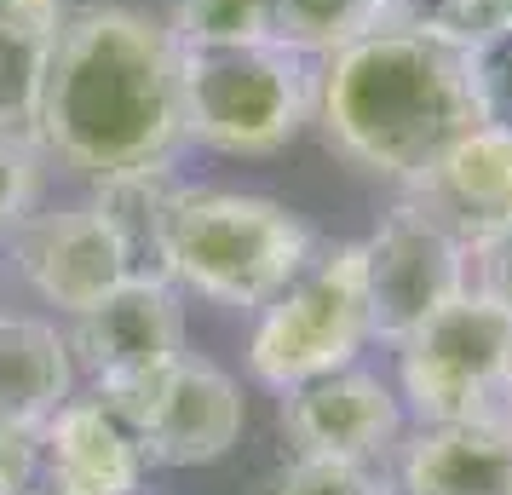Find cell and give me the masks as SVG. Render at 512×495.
Here are the masks:
<instances>
[{
    "mask_svg": "<svg viewBox=\"0 0 512 495\" xmlns=\"http://www.w3.org/2000/svg\"><path fill=\"white\" fill-rule=\"evenodd\" d=\"M41 150L35 139L0 133V231H12L29 208H41Z\"/></svg>",
    "mask_w": 512,
    "mask_h": 495,
    "instance_id": "22",
    "label": "cell"
},
{
    "mask_svg": "<svg viewBox=\"0 0 512 495\" xmlns=\"http://www.w3.org/2000/svg\"><path fill=\"white\" fill-rule=\"evenodd\" d=\"M185 144L179 41L133 6H75L47 52L35 150L104 185L133 167L173 162Z\"/></svg>",
    "mask_w": 512,
    "mask_h": 495,
    "instance_id": "1",
    "label": "cell"
},
{
    "mask_svg": "<svg viewBox=\"0 0 512 495\" xmlns=\"http://www.w3.org/2000/svg\"><path fill=\"white\" fill-rule=\"evenodd\" d=\"M403 202L478 254L512 225V127L478 121L403 185Z\"/></svg>",
    "mask_w": 512,
    "mask_h": 495,
    "instance_id": "12",
    "label": "cell"
},
{
    "mask_svg": "<svg viewBox=\"0 0 512 495\" xmlns=\"http://www.w3.org/2000/svg\"><path fill=\"white\" fill-rule=\"evenodd\" d=\"M386 24V0H271V41L300 58H328Z\"/></svg>",
    "mask_w": 512,
    "mask_h": 495,
    "instance_id": "17",
    "label": "cell"
},
{
    "mask_svg": "<svg viewBox=\"0 0 512 495\" xmlns=\"http://www.w3.org/2000/svg\"><path fill=\"white\" fill-rule=\"evenodd\" d=\"M397 495H512V421H432L397 444Z\"/></svg>",
    "mask_w": 512,
    "mask_h": 495,
    "instance_id": "14",
    "label": "cell"
},
{
    "mask_svg": "<svg viewBox=\"0 0 512 495\" xmlns=\"http://www.w3.org/2000/svg\"><path fill=\"white\" fill-rule=\"evenodd\" d=\"M12 254L35 300L52 311H87L98 294H110L121 277H133V254L116 236V225L98 213V202L70 208H29L12 225Z\"/></svg>",
    "mask_w": 512,
    "mask_h": 495,
    "instance_id": "10",
    "label": "cell"
},
{
    "mask_svg": "<svg viewBox=\"0 0 512 495\" xmlns=\"http://www.w3.org/2000/svg\"><path fill=\"white\" fill-rule=\"evenodd\" d=\"M311 121L346 167L409 185L438 150L489 116L472 47L380 24L323 58L311 75Z\"/></svg>",
    "mask_w": 512,
    "mask_h": 495,
    "instance_id": "2",
    "label": "cell"
},
{
    "mask_svg": "<svg viewBox=\"0 0 512 495\" xmlns=\"http://www.w3.org/2000/svg\"><path fill=\"white\" fill-rule=\"evenodd\" d=\"M397 398L415 426L507 415L512 311L489 300L484 288H466L438 306L420 329L397 340Z\"/></svg>",
    "mask_w": 512,
    "mask_h": 495,
    "instance_id": "5",
    "label": "cell"
},
{
    "mask_svg": "<svg viewBox=\"0 0 512 495\" xmlns=\"http://www.w3.org/2000/svg\"><path fill=\"white\" fill-rule=\"evenodd\" d=\"M47 35L0 24V133L35 139V116H41V87H47Z\"/></svg>",
    "mask_w": 512,
    "mask_h": 495,
    "instance_id": "18",
    "label": "cell"
},
{
    "mask_svg": "<svg viewBox=\"0 0 512 495\" xmlns=\"http://www.w3.org/2000/svg\"><path fill=\"white\" fill-rule=\"evenodd\" d=\"M173 196H179L173 162L133 167V173H116V179L93 185L98 213H104V219L116 225V236L127 242L133 271H156V277H162V231H167V213H173Z\"/></svg>",
    "mask_w": 512,
    "mask_h": 495,
    "instance_id": "16",
    "label": "cell"
},
{
    "mask_svg": "<svg viewBox=\"0 0 512 495\" xmlns=\"http://www.w3.org/2000/svg\"><path fill=\"white\" fill-rule=\"evenodd\" d=\"M501 18H507V29H512V0H501Z\"/></svg>",
    "mask_w": 512,
    "mask_h": 495,
    "instance_id": "27",
    "label": "cell"
},
{
    "mask_svg": "<svg viewBox=\"0 0 512 495\" xmlns=\"http://www.w3.org/2000/svg\"><path fill=\"white\" fill-rule=\"evenodd\" d=\"M357 248H363V288H369V334L386 346H397L438 306H449L455 294L472 288L466 283L472 254L409 202H397Z\"/></svg>",
    "mask_w": 512,
    "mask_h": 495,
    "instance_id": "8",
    "label": "cell"
},
{
    "mask_svg": "<svg viewBox=\"0 0 512 495\" xmlns=\"http://www.w3.org/2000/svg\"><path fill=\"white\" fill-rule=\"evenodd\" d=\"M139 495H150V490H139Z\"/></svg>",
    "mask_w": 512,
    "mask_h": 495,
    "instance_id": "30",
    "label": "cell"
},
{
    "mask_svg": "<svg viewBox=\"0 0 512 495\" xmlns=\"http://www.w3.org/2000/svg\"><path fill=\"white\" fill-rule=\"evenodd\" d=\"M0 495H12V490H6V484H0Z\"/></svg>",
    "mask_w": 512,
    "mask_h": 495,
    "instance_id": "29",
    "label": "cell"
},
{
    "mask_svg": "<svg viewBox=\"0 0 512 495\" xmlns=\"http://www.w3.org/2000/svg\"><path fill=\"white\" fill-rule=\"evenodd\" d=\"M75 369H87L93 392H116L127 380L156 375L162 363L185 352V306L179 288L156 271L121 277L110 294H98L87 311L70 317Z\"/></svg>",
    "mask_w": 512,
    "mask_h": 495,
    "instance_id": "9",
    "label": "cell"
},
{
    "mask_svg": "<svg viewBox=\"0 0 512 495\" xmlns=\"http://www.w3.org/2000/svg\"><path fill=\"white\" fill-rule=\"evenodd\" d=\"M386 24L426 29L455 47H484L489 35L507 29V18H501V0H386Z\"/></svg>",
    "mask_w": 512,
    "mask_h": 495,
    "instance_id": "20",
    "label": "cell"
},
{
    "mask_svg": "<svg viewBox=\"0 0 512 495\" xmlns=\"http://www.w3.org/2000/svg\"><path fill=\"white\" fill-rule=\"evenodd\" d=\"M507 421H512V398H507Z\"/></svg>",
    "mask_w": 512,
    "mask_h": 495,
    "instance_id": "28",
    "label": "cell"
},
{
    "mask_svg": "<svg viewBox=\"0 0 512 495\" xmlns=\"http://www.w3.org/2000/svg\"><path fill=\"white\" fill-rule=\"evenodd\" d=\"M472 260H478V288H484L489 300H501V306L512 311V225L495 236V242H484Z\"/></svg>",
    "mask_w": 512,
    "mask_h": 495,
    "instance_id": "26",
    "label": "cell"
},
{
    "mask_svg": "<svg viewBox=\"0 0 512 495\" xmlns=\"http://www.w3.org/2000/svg\"><path fill=\"white\" fill-rule=\"evenodd\" d=\"M179 47H248L271 41V0H179L173 6Z\"/></svg>",
    "mask_w": 512,
    "mask_h": 495,
    "instance_id": "19",
    "label": "cell"
},
{
    "mask_svg": "<svg viewBox=\"0 0 512 495\" xmlns=\"http://www.w3.org/2000/svg\"><path fill=\"white\" fill-rule=\"evenodd\" d=\"M0 484L12 495H29L41 484V426L0 421Z\"/></svg>",
    "mask_w": 512,
    "mask_h": 495,
    "instance_id": "24",
    "label": "cell"
},
{
    "mask_svg": "<svg viewBox=\"0 0 512 495\" xmlns=\"http://www.w3.org/2000/svg\"><path fill=\"white\" fill-rule=\"evenodd\" d=\"M104 398L133 426L150 467H213L242 444V426H248L242 386L196 352H179L156 375L127 380Z\"/></svg>",
    "mask_w": 512,
    "mask_h": 495,
    "instance_id": "7",
    "label": "cell"
},
{
    "mask_svg": "<svg viewBox=\"0 0 512 495\" xmlns=\"http://www.w3.org/2000/svg\"><path fill=\"white\" fill-rule=\"evenodd\" d=\"M265 495H397V484H386L374 467L323 461V455H294V461L271 478Z\"/></svg>",
    "mask_w": 512,
    "mask_h": 495,
    "instance_id": "21",
    "label": "cell"
},
{
    "mask_svg": "<svg viewBox=\"0 0 512 495\" xmlns=\"http://www.w3.org/2000/svg\"><path fill=\"white\" fill-rule=\"evenodd\" d=\"M282 438L294 455L386 467L403 444V398L369 369H334L282 392Z\"/></svg>",
    "mask_w": 512,
    "mask_h": 495,
    "instance_id": "11",
    "label": "cell"
},
{
    "mask_svg": "<svg viewBox=\"0 0 512 495\" xmlns=\"http://www.w3.org/2000/svg\"><path fill=\"white\" fill-rule=\"evenodd\" d=\"M70 12H75L70 0H0V24L47 35V41H58V29L70 24Z\"/></svg>",
    "mask_w": 512,
    "mask_h": 495,
    "instance_id": "25",
    "label": "cell"
},
{
    "mask_svg": "<svg viewBox=\"0 0 512 495\" xmlns=\"http://www.w3.org/2000/svg\"><path fill=\"white\" fill-rule=\"evenodd\" d=\"M64 398H75L70 334L47 317L0 311V421L41 426Z\"/></svg>",
    "mask_w": 512,
    "mask_h": 495,
    "instance_id": "15",
    "label": "cell"
},
{
    "mask_svg": "<svg viewBox=\"0 0 512 495\" xmlns=\"http://www.w3.org/2000/svg\"><path fill=\"white\" fill-rule=\"evenodd\" d=\"M144 461L133 426L116 415V403L93 398H64L41 421V484L58 495H139L144 490Z\"/></svg>",
    "mask_w": 512,
    "mask_h": 495,
    "instance_id": "13",
    "label": "cell"
},
{
    "mask_svg": "<svg viewBox=\"0 0 512 495\" xmlns=\"http://www.w3.org/2000/svg\"><path fill=\"white\" fill-rule=\"evenodd\" d=\"M311 248V225L277 196L179 185L162 231V277L213 306L259 311L300 277Z\"/></svg>",
    "mask_w": 512,
    "mask_h": 495,
    "instance_id": "3",
    "label": "cell"
},
{
    "mask_svg": "<svg viewBox=\"0 0 512 495\" xmlns=\"http://www.w3.org/2000/svg\"><path fill=\"white\" fill-rule=\"evenodd\" d=\"M472 64H478V87H484V116L512 127V29L472 47Z\"/></svg>",
    "mask_w": 512,
    "mask_h": 495,
    "instance_id": "23",
    "label": "cell"
},
{
    "mask_svg": "<svg viewBox=\"0 0 512 495\" xmlns=\"http://www.w3.org/2000/svg\"><path fill=\"white\" fill-rule=\"evenodd\" d=\"M369 288H363V248L340 242L328 254H311L300 277L282 288L271 306H259L248 369L259 386L288 392L317 375L351 369L369 346Z\"/></svg>",
    "mask_w": 512,
    "mask_h": 495,
    "instance_id": "6",
    "label": "cell"
},
{
    "mask_svg": "<svg viewBox=\"0 0 512 495\" xmlns=\"http://www.w3.org/2000/svg\"><path fill=\"white\" fill-rule=\"evenodd\" d=\"M185 139L219 156H277L311 121V70L277 41L179 47Z\"/></svg>",
    "mask_w": 512,
    "mask_h": 495,
    "instance_id": "4",
    "label": "cell"
}]
</instances>
